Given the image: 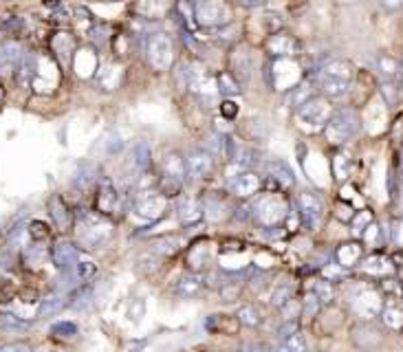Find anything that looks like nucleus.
<instances>
[{"label":"nucleus","mask_w":403,"mask_h":352,"mask_svg":"<svg viewBox=\"0 0 403 352\" xmlns=\"http://www.w3.org/2000/svg\"><path fill=\"white\" fill-rule=\"evenodd\" d=\"M353 77H355V68L351 62L333 60L319 68L315 86H317L319 95H324L326 100L335 102V100H344V97L351 93Z\"/></svg>","instance_id":"nucleus-1"},{"label":"nucleus","mask_w":403,"mask_h":352,"mask_svg":"<svg viewBox=\"0 0 403 352\" xmlns=\"http://www.w3.org/2000/svg\"><path fill=\"white\" fill-rule=\"evenodd\" d=\"M333 112H335V108H333L330 100L317 93L307 104H302L298 110H294V119L298 128L304 132H322L328 119L333 117Z\"/></svg>","instance_id":"nucleus-2"},{"label":"nucleus","mask_w":403,"mask_h":352,"mask_svg":"<svg viewBox=\"0 0 403 352\" xmlns=\"http://www.w3.org/2000/svg\"><path fill=\"white\" fill-rule=\"evenodd\" d=\"M174 58H176V49H174V40L170 38V33L155 31V33L148 36L146 60H148L152 70L165 73V70H170L174 66Z\"/></svg>","instance_id":"nucleus-3"},{"label":"nucleus","mask_w":403,"mask_h":352,"mask_svg":"<svg viewBox=\"0 0 403 352\" xmlns=\"http://www.w3.org/2000/svg\"><path fill=\"white\" fill-rule=\"evenodd\" d=\"M361 128V119L355 110L344 108V110H335L333 117L328 119L326 128L322 130L326 141L330 146H344L346 141H351Z\"/></svg>","instance_id":"nucleus-4"},{"label":"nucleus","mask_w":403,"mask_h":352,"mask_svg":"<svg viewBox=\"0 0 403 352\" xmlns=\"http://www.w3.org/2000/svg\"><path fill=\"white\" fill-rule=\"evenodd\" d=\"M194 18L203 29H223L231 24L234 9L227 0H199L194 5Z\"/></svg>","instance_id":"nucleus-5"},{"label":"nucleus","mask_w":403,"mask_h":352,"mask_svg":"<svg viewBox=\"0 0 403 352\" xmlns=\"http://www.w3.org/2000/svg\"><path fill=\"white\" fill-rule=\"evenodd\" d=\"M289 214V205L280 194L273 192H262L256 196L254 203V216L260 224L265 227H273V224L282 222Z\"/></svg>","instance_id":"nucleus-6"},{"label":"nucleus","mask_w":403,"mask_h":352,"mask_svg":"<svg viewBox=\"0 0 403 352\" xmlns=\"http://www.w3.org/2000/svg\"><path fill=\"white\" fill-rule=\"evenodd\" d=\"M351 308L353 313L361 319H372L381 315V308H383V300H381V293L372 286H361L355 291L353 300H351Z\"/></svg>","instance_id":"nucleus-7"},{"label":"nucleus","mask_w":403,"mask_h":352,"mask_svg":"<svg viewBox=\"0 0 403 352\" xmlns=\"http://www.w3.org/2000/svg\"><path fill=\"white\" fill-rule=\"evenodd\" d=\"M265 51L273 60H291V58H296V55H300L302 45L296 36H291L287 31H275V33L267 36Z\"/></svg>","instance_id":"nucleus-8"},{"label":"nucleus","mask_w":403,"mask_h":352,"mask_svg":"<svg viewBox=\"0 0 403 352\" xmlns=\"http://www.w3.org/2000/svg\"><path fill=\"white\" fill-rule=\"evenodd\" d=\"M214 157L205 148H192L185 154V174L190 181H205L214 172Z\"/></svg>","instance_id":"nucleus-9"},{"label":"nucleus","mask_w":403,"mask_h":352,"mask_svg":"<svg viewBox=\"0 0 403 352\" xmlns=\"http://www.w3.org/2000/svg\"><path fill=\"white\" fill-rule=\"evenodd\" d=\"M262 190V176L256 170H238L229 176V194L236 199H254Z\"/></svg>","instance_id":"nucleus-10"},{"label":"nucleus","mask_w":403,"mask_h":352,"mask_svg":"<svg viewBox=\"0 0 403 352\" xmlns=\"http://www.w3.org/2000/svg\"><path fill=\"white\" fill-rule=\"evenodd\" d=\"M135 207H137V214L142 218L157 220L165 214V209H168V199H165L159 190H144L137 194Z\"/></svg>","instance_id":"nucleus-11"},{"label":"nucleus","mask_w":403,"mask_h":352,"mask_svg":"<svg viewBox=\"0 0 403 352\" xmlns=\"http://www.w3.org/2000/svg\"><path fill=\"white\" fill-rule=\"evenodd\" d=\"M296 205H298V214L302 218V224L315 227V224H319V220L324 218V201H322V196L315 192H300L296 196Z\"/></svg>","instance_id":"nucleus-12"},{"label":"nucleus","mask_w":403,"mask_h":352,"mask_svg":"<svg viewBox=\"0 0 403 352\" xmlns=\"http://www.w3.org/2000/svg\"><path fill=\"white\" fill-rule=\"evenodd\" d=\"M227 73L241 84V89L247 86L249 79H252V73H254V64H252V55L245 47H234L231 53H229V68Z\"/></svg>","instance_id":"nucleus-13"},{"label":"nucleus","mask_w":403,"mask_h":352,"mask_svg":"<svg viewBox=\"0 0 403 352\" xmlns=\"http://www.w3.org/2000/svg\"><path fill=\"white\" fill-rule=\"evenodd\" d=\"M190 91L197 95V100L203 102V104L216 102L218 95H220L216 77L207 75V73H199V75L194 73V75H192V82H190Z\"/></svg>","instance_id":"nucleus-14"},{"label":"nucleus","mask_w":403,"mask_h":352,"mask_svg":"<svg viewBox=\"0 0 403 352\" xmlns=\"http://www.w3.org/2000/svg\"><path fill=\"white\" fill-rule=\"evenodd\" d=\"M317 95V86L311 82V79H302L298 84H294L289 91H284V106L294 112L298 110L302 104H307L311 97Z\"/></svg>","instance_id":"nucleus-15"},{"label":"nucleus","mask_w":403,"mask_h":352,"mask_svg":"<svg viewBox=\"0 0 403 352\" xmlns=\"http://www.w3.org/2000/svg\"><path fill=\"white\" fill-rule=\"evenodd\" d=\"M49 214L60 231H68L73 227V214H71V209H68V205L62 201V196L53 194L49 199Z\"/></svg>","instance_id":"nucleus-16"},{"label":"nucleus","mask_w":403,"mask_h":352,"mask_svg":"<svg viewBox=\"0 0 403 352\" xmlns=\"http://www.w3.org/2000/svg\"><path fill=\"white\" fill-rule=\"evenodd\" d=\"M267 172L273 178V183H277V188H280V190H289V188L296 185L294 172H291V167L284 161H271V163H267Z\"/></svg>","instance_id":"nucleus-17"},{"label":"nucleus","mask_w":403,"mask_h":352,"mask_svg":"<svg viewBox=\"0 0 403 352\" xmlns=\"http://www.w3.org/2000/svg\"><path fill=\"white\" fill-rule=\"evenodd\" d=\"M381 321L390 330H403V302L390 300L381 308Z\"/></svg>","instance_id":"nucleus-18"},{"label":"nucleus","mask_w":403,"mask_h":352,"mask_svg":"<svg viewBox=\"0 0 403 352\" xmlns=\"http://www.w3.org/2000/svg\"><path fill=\"white\" fill-rule=\"evenodd\" d=\"M236 319L241 321V326H247V328H258L260 323H262V311H260V306L254 304V302H247L243 304L238 311H236Z\"/></svg>","instance_id":"nucleus-19"},{"label":"nucleus","mask_w":403,"mask_h":352,"mask_svg":"<svg viewBox=\"0 0 403 352\" xmlns=\"http://www.w3.org/2000/svg\"><path fill=\"white\" fill-rule=\"evenodd\" d=\"M337 264H342L344 269H351V266L359 264L361 256H364V247L359 243H346L337 249Z\"/></svg>","instance_id":"nucleus-20"},{"label":"nucleus","mask_w":403,"mask_h":352,"mask_svg":"<svg viewBox=\"0 0 403 352\" xmlns=\"http://www.w3.org/2000/svg\"><path fill=\"white\" fill-rule=\"evenodd\" d=\"M108 236H110L108 224L93 218V222H89L84 227V236H82V240H84V245H89V247H97L102 240H106Z\"/></svg>","instance_id":"nucleus-21"},{"label":"nucleus","mask_w":403,"mask_h":352,"mask_svg":"<svg viewBox=\"0 0 403 352\" xmlns=\"http://www.w3.org/2000/svg\"><path fill=\"white\" fill-rule=\"evenodd\" d=\"M353 339L359 348H364V350H374L379 344H381V335L379 330H374L372 326H368V323H364V326H359L355 328L353 332Z\"/></svg>","instance_id":"nucleus-22"},{"label":"nucleus","mask_w":403,"mask_h":352,"mask_svg":"<svg viewBox=\"0 0 403 352\" xmlns=\"http://www.w3.org/2000/svg\"><path fill=\"white\" fill-rule=\"evenodd\" d=\"M178 216H181V220H183L185 224L201 220L203 218V205H201V201L192 199V196H183V199H181V205H178Z\"/></svg>","instance_id":"nucleus-23"},{"label":"nucleus","mask_w":403,"mask_h":352,"mask_svg":"<svg viewBox=\"0 0 403 352\" xmlns=\"http://www.w3.org/2000/svg\"><path fill=\"white\" fill-rule=\"evenodd\" d=\"M119 205V194L113 185H102L100 188V194H97V209L102 211V214H113Z\"/></svg>","instance_id":"nucleus-24"},{"label":"nucleus","mask_w":403,"mask_h":352,"mask_svg":"<svg viewBox=\"0 0 403 352\" xmlns=\"http://www.w3.org/2000/svg\"><path fill=\"white\" fill-rule=\"evenodd\" d=\"M152 163V150L146 141H139V144L132 148V165L139 172H146Z\"/></svg>","instance_id":"nucleus-25"},{"label":"nucleus","mask_w":403,"mask_h":352,"mask_svg":"<svg viewBox=\"0 0 403 352\" xmlns=\"http://www.w3.org/2000/svg\"><path fill=\"white\" fill-rule=\"evenodd\" d=\"M207 323H216V328H210V330L220 332V335H236L241 328V321L231 315H214Z\"/></svg>","instance_id":"nucleus-26"},{"label":"nucleus","mask_w":403,"mask_h":352,"mask_svg":"<svg viewBox=\"0 0 403 352\" xmlns=\"http://www.w3.org/2000/svg\"><path fill=\"white\" fill-rule=\"evenodd\" d=\"M203 284H205V282L201 280V275H188V277H183L178 282L176 291H178V295H183V298H194V295L201 293Z\"/></svg>","instance_id":"nucleus-27"},{"label":"nucleus","mask_w":403,"mask_h":352,"mask_svg":"<svg viewBox=\"0 0 403 352\" xmlns=\"http://www.w3.org/2000/svg\"><path fill=\"white\" fill-rule=\"evenodd\" d=\"M53 260H55V264L60 266H68L73 260H75V249H73V245H55V249H53Z\"/></svg>","instance_id":"nucleus-28"},{"label":"nucleus","mask_w":403,"mask_h":352,"mask_svg":"<svg viewBox=\"0 0 403 352\" xmlns=\"http://www.w3.org/2000/svg\"><path fill=\"white\" fill-rule=\"evenodd\" d=\"M364 269H366L368 273H374V275H386V273H390V271H393V266H390V262H388L386 258H381V256H372V258L366 262Z\"/></svg>","instance_id":"nucleus-29"},{"label":"nucleus","mask_w":403,"mask_h":352,"mask_svg":"<svg viewBox=\"0 0 403 352\" xmlns=\"http://www.w3.org/2000/svg\"><path fill=\"white\" fill-rule=\"evenodd\" d=\"M29 236L33 238L36 243H43V240H47V238L51 236V227L45 222V220H31L29 222Z\"/></svg>","instance_id":"nucleus-30"},{"label":"nucleus","mask_w":403,"mask_h":352,"mask_svg":"<svg viewBox=\"0 0 403 352\" xmlns=\"http://www.w3.org/2000/svg\"><path fill=\"white\" fill-rule=\"evenodd\" d=\"M377 66H379V73L383 77H395L399 73V62L393 58V55H379Z\"/></svg>","instance_id":"nucleus-31"},{"label":"nucleus","mask_w":403,"mask_h":352,"mask_svg":"<svg viewBox=\"0 0 403 352\" xmlns=\"http://www.w3.org/2000/svg\"><path fill=\"white\" fill-rule=\"evenodd\" d=\"M284 352H307V339L302 332H291L284 339Z\"/></svg>","instance_id":"nucleus-32"},{"label":"nucleus","mask_w":403,"mask_h":352,"mask_svg":"<svg viewBox=\"0 0 403 352\" xmlns=\"http://www.w3.org/2000/svg\"><path fill=\"white\" fill-rule=\"evenodd\" d=\"M216 82H218V91H220V93H225L227 97H229V95H234V93H238V91H243V89H241V84L236 82L229 73L218 75V77H216Z\"/></svg>","instance_id":"nucleus-33"},{"label":"nucleus","mask_w":403,"mask_h":352,"mask_svg":"<svg viewBox=\"0 0 403 352\" xmlns=\"http://www.w3.org/2000/svg\"><path fill=\"white\" fill-rule=\"evenodd\" d=\"M324 280L330 282V284H335V282H342L346 277V269L342 264H326L324 271H322Z\"/></svg>","instance_id":"nucleus-34"},{"label":"nucleus","mask_w":403,"mask_h":352,"mask_svg":"<svg viewBox=\"0 0 403 352\" xmlns=\"http://www.w3.org/2000/svg\"><path fill=\"white\" fill-rule=\"evenodd\" d=\"M333 172H335V178H337V181H346V178H349V157H344V154H337V157L333 159Z\"/></svg>","instance_id":"nucleus-35"},{"label":"nucleus","mask_w":403,"mask_h":352,"mask_svg":"<svg viewBox=\"0 0 403 352\" xmlns=\"http://www.w3.org/2000/svg\"><path fill=\"white\" fill-rule=\"evenodd\" d=\"M218 108H220V117H223L225 121H231V119H236V115H238V104H236L234 100H229V97L220 100Z\"/></svg>","instance_id":"nucleus-36"},{"label":"nucleus","mask_w":403,"mask_h":352,"mask_svg":"<svg viewBox=\"0 0 403 352\" xmlns=\"http://www.w3.org/2000/svg\"><path fill=\"white\" fill-rule=\"evenodd\" d=\"M313 293H315V298L322 304H328L333 300V284H330V282H326V280H322V282H317V284H315Z\"/></svg>","instance_id":"nucleus-37"},{"label":"nucleus","mask_w":403,"mask_h":352,"mask_svg":"<svg viewBox=\"0 0 403 352\" xmlns=\"http://www.w3.org/2000/svg\"><path fill=\"white\" fill-rule=\"evenodd\" d=\"M372 222V214L368 209L359 211V214L353 216V227H355V234H364V229L368 227V224Z\"/></svg>","instance_id":"nucleus-38"},{"label":"nucleus","mask_w":403,"mask_h":352,"mask_svg":"<svg viewBox=\"0 0 403 352\" xmlns=\"http://www.w3.org/2000/svg\"><path fill=\"white\" fill-rule=\"evenodd\" d=\"M381 289L388 293V295H393V300H399L401 298V295H403V289H401V284H399V282L397 280H383L381 282Z\"/></svg>","instance_id":"nucleus-39"},{"label":"nucleus","mask_w":403,"mask_h":352,"mask_svg":"<svg viewBox=\"0 0 403 352\" xmlns=\"http://www.w3.org/2000/svg\"><path fill=\"white\" fill-rule=\"evenodd\" d=\"M0 352H31V348L26 344H22V342H16V344L3 346V348H0Z\"/></svg>","instance_id":"nucleus-40"},{"label":"nucleus","mask_w":403,"mask_h":352,"mask_svg":"<svg viewBox=\"0 0 403 352\" xmlns=\"http://www.w3.org/2000/svg\"><path fill=\"white\" fill-rule=\"evenodd\" d=\"M379 3H381V7H383L386 11H390V13L403 9V0H379Z\"/></svg>","instance_id":"nucleus-41"},{"label":"nucleus","mask_w":403,"mask_h":352,"mask_svg":"<svg viewBox=\"0 0 403 352\" xmlns=\"http://www.w3.org/2000/svg\"><path fill=\"white\" fill-rule=\"evenodd\" d=\"M95 271V266L91 264V262H77V273H79V277H86V275H91Z\"/></svg>","instance_id":"nucleus-42"},{"label":"nucleus","mask_w":403,"mask_h":352,"mask_svg":"<svg viewBox=\"0 0 403 352\" xmlns=\"http://www.w3.org/2000/svg\"><path fill=\"white\" fill-rule=\"evenodd\" d=\"M269 3V0H241V5L247 7V9H260V7H265Z\"/></svg>","instance_id":"nucleus-43"},{"label":"nucleus","mask_w":403,"mask_h":352,"mask_svg":"<svg viewBox=\"0 0 403 352\" xmlns=\"http://www.w3.org/2000/svg\"><path fill=\"white\" fill-rule=\"evenodd\" d=\"M3 97H5V91H3V86H0V102H3Z\"/></svg>","instance_id":"nucleus-44"},{"label":"nucleus","mask_w":403,"mask_h":352,"mask_svg":"<svg viewBox=\"0 0 403 352\" xmlns=\"http://www.w3.org/2000/svg\"><path fill=\"white\" fill-rule=\"evenodd\" d=\"M399 75H401V77H403V62H401V64H399Z\"/></svg>","instance_id":"nucleus-45"},{"label":"nucleus","mask_w":403,"mask_h":352,"mask_svg":"<svg viewBox=\"0 0 403 352\" xmlns=\"http://www.w3.org/2000/svg\"><path fill=\"white\" fill-rule=\"evenodd\" d=\"M337 3H355V0H337Z\"/></svg>","instance_id":"nucleus-46"}]
</instances>
